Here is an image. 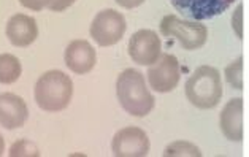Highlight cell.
<instances>
[{"mask_svg": "<svg viewBox=\"0 0 249 157\" xmlns=\"http://www.w3.org/2000/svg\"><path fill=\"white\" fill-rule=\"evenodd\" d=\"M65 65L73 73L86 75L95 67L97 64V54L92 45L86 40H73L67 46L65 54Z\"/></svg>", "mask_w": 249, "mask_h": 157, "instance_id": "10", "label": "cell"}, {"mask_svg": "<svg viewBox=\"0 0 249 157\" xmlns=\"http://www.w3.org/2000/svg\"><path fill=\"white\" fill-rule=\"evenodd\" d=\"M116 2L121 5V7H124V8H137V7H140L144 0H116Z\"/></svg>", "mask_w": 249, "mask_h": 157, "instance_id": "20", "label": "cell"}, {"mask_svg": "<svg viewBox=\"0 0 249 157\" xmlns=\"http://www.w3.org/2000/svg\"><path fill=\"white\" fill-rule=\"evenodd\" d=\"M116 94L121 106L135 118L148 116L156 104L143 75L133 69H127L118 76Z\"/></svg>", "mask_w": 249, "mask_h": 157, "instance_id": "1", "label": "cell"}, {"mask_svg": "<svg viewBox=\"0 0 249 157\" xmlns=\"http://www.w3.org/2000/svg\"><path fill=\"white\" fill-rule=\"evenodd\" d=\"M241 71H243V57H236L235 62L227 65L226 69V80L233 89H243V80H241Z\"/></svg>", "mask_w": 249, "mask_h": 157, "instance_id": "16", "label": "cell"}, {"mask_svg": "<svg viewBox=\"0 0 249 157\" xmlns=\"http://www.w3.org/2000/svg\"><path fill=\"white\" fill-rule=\"evenodd\" d=\"M7 37L10 43L18 48H26L32 45L38 37L37 21L32 16L21 13L11 16L7 24Z\"/></svg>", "mask_w": 249, "mask_h": 157, "instance_id": "12", "label": "cell"}, {"mask_svg": "<svg viewBox=\"0 0 249 157\" xmlns=\"http://www.w3.org/2000/svg\"><path fill=\"white\" fill-rule=\"evenodd\" d=\"M162 54V43L157 34L151 29H142L130 37L129 56L138 65L154 64Z\"/></svg>", "mask_w": 249, "mask_h": 157, "instance_id": "7", "label": "cell"}, {"mask_svg": "<svg viewBox=\"0 0 249 157\" xmlns=\"http://www.w3.org/2000/svg\"><path fill=\"white\" fill-rule=\"evenodd\" d=\"M76 2V0H51L50 5H48V8L51 11H64L69 7H71Z\"/></svg>", "mask_w": 249, "mask_h": 157, "instance_id": "19", "label": "cell"}, {"mask_svg": "<svg viewBox=\"0 0 249 157\" xmlns=\"http://www.w3.org/2000/svg\"><path fill=\"white\" fill-rule=\"evenodd\" d=\"M127 24L124 16L116 10H103L97 13L90 24V37L100 46H113L124 37Z\"/></svg>", "mask_w": 249, "mask_h": 157, "instance_id": "5", "label": "cell"}, {"mask_svg": "<svg viewBox=\"0 0 249 157\" xmlns=\"http://www.w3.org/2000/svg\"><path fill=\"white\" fill-rule=\"evenodd\" d=\"M73 95V83L60 70L43 73L35 84V102L45 111H62L70 105Z\"/></svg>", "mask_w": 249, "mask_h": 157, "instance_id": "2", "label": "cell"}, {"mask_svg": "<svg viewBox=\"0 0 249 157\" xmlns=\"http://www.w3.org/2000/svg\"><path fill=\"white\" fill-rule=\"evenodd\" d=\"M29 118V108L22 97L11 92L0 94V125L15 130L26 124Z\"/></svg>", "mask_w": 249, "mask_h": 157, "instance_id": "11", "label": "cell"}, {"mask_svg": "<svg viewBox=\"0 0 249 157\" xmlns=\"http://www.w3.org/2000/svg\"><path fill=\"white\" fill-rule=\"evenodd\" d=\"M22 67L19 59L13 54H0V83L13 84L19 80Z\"/></svg>", "mask_w": 249, "mask_h": 157, "instance_id": "14", "label": "cell"}, {"mask_svg": "<svg viewBox=\"0 0 249 157\" xmlns=\"http://www.w3.org/2000/svg\"><path fill=\"white\" fill-rule=\"evenodd\" d=\"M163 156L165 157H179V156H191V157H200L202 153H200V149L196 146V144H192L189 141H175L172 144H168L163 151Z\"/></svg>", "mask_w": 249, "mask_h": 157, "instance_id": "15", "label": "cell"}, {"mask_svg": "<svg viewBox=\"0 0 249 157\" xmlns=\"http://www.w3.org/2000/svg\"><path fill=\"white\" fill-rule=\"evenodd\" d=\"M111 149L116 157H144L149 153V138L140 127H124L114 135Z\"/></svg>", "mask_w": 249, "mask_h": 157, "instance_id": "8", "label": "cell"}, {"mask_svg": "<svg viewBox=\"0 0 249 157\" xmlns=\"http://www.w3.org/2000/svg\"><path fill=\"white\" fill-rule=\"evenodd\" d=\"M51 0H19V3L22 7H26L29 10H34V11H41L45 7L50 5Z\"/></svg>", "mask_w": 249, "mask_h": 157, "instance_id": "18", "label": "cell"}, {"mask_svg": "<svg viewBox=\"0 0 249 157\" xmlns=\"http://www.w3.org/2000/svg\"><path fill=\"white\" fill-rule=\"evenodd\" d=\"M38 149L34 143H30L27 140H19L18 143H15L10 149V156H38Z\"/></svg>", "mask_w": 249, "mask_h": 157, "instance_id": "17", "label": "cell"}, {"mask_svg": "<svg viewBox=\"0 0 249 157\" xmlns=\"http://www.w3.org/2000/svg\"><path fill=\"white\" fill-rule=\"evenodd\" d=\"M3 149H5V140H3V137L0 135V156L3 154Z\"/></svg>", "mask_w": 249, "mask_h": 157, "instance_id": "21", "label": "cell"}, {"mask_svg": "<svg viewBox=\"0 0 249 157\" xmlns=\"http://www.w3.org/2000/svg\"><path fill=\"white\" fill-rule=\"evenodd\" d=\"M160 34L163 37H173L179 41L184 50H198L208 40V29L197 21L179 19L178 16L168 15L160 21Z\"/></svg>", "mask_w": 249, "mask_h": 157, "instance_id": "4", "label": "cell"}, {"mask_svg": "<svg viewBox=\"0 0 249 157\" xmlns=\"http://www.w3.org/2000/svg\"><path fill=\"white\" fill-rule=\"evenodd\" d=\"M219 127L230 141L243 140V100L240 97L227 102L219 116Z\"/></svg>", "mask_w": 249, "mask_h": 157, "instance_id": "13", "label": "cell"}, {"mask_svg": "<svg viewBox=\"0 0 249 157\" xmlns=\"http://www.w3.org/2000/svg\"><path fill=\"white\" fill-rule=\"evenodd\" d=\"M146 76L151 87L156 92H172L181 80V69L178 59L173 54H160L159 59L149 65Z\"/></svg>", "mask_w": 249, "mask_h": 157, "instance_id": "6", "label": "cell"}, {"mask_svg": "<svg viewBox=\"0 0 249 157\" xmlns=\"http://www.w3.org/2000/svg\"><path fill=\"white\" fill-rule=\"evenodd\" d=\"M186 97L200 110H211L222 97L221 75L211 65H202L186 81Z\"/></svg>", "mask_w": 249, "mask_h": 157, "instance_id": "3", "label": "cell"}, {"mask_svg": "<svg viewBox=\"0 0 249 157\" xmlns=\"http://www.w3.org/2000/svg\"><path fill=\"white\" fill-rule=\"evenodd\" d=\"M176 11L194 21L210 19L232 7L235 0H170Z\"/></svg>", "mask_w": 249, "mask_h": 157, "instance_id": "9", "label": "cell"}]
</instances>
